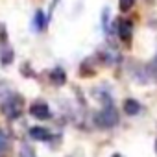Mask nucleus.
Wrapping results in <instances>:
<instances>
[{"instance_id":"nucleus-1","label":"nucleus","mask_w":157,"mask_h":157,"mask_svg":"<svg viewBox=\"0 0 157 157\" xmlns=\"http://www.w3.org/2000/svg\"><path fill=\"white\" fill-rule=\"evenodd\" d=\"M94 124H96L98 128H104V129L115 128V126L118 124V113H117V109H115L113 105L104 107L102 111H98V113L94 115Z\"/></svg>"},{"instance_id":"nucleus-2","label":"nucleus","mask_w":157,"mask_h":157,"mask_svg":"<svg viewBox=\"0 0 157 157\" xmlns=\"http://www.w3.org/2000/svg\"><path fill=\"white\" fill-rule=\"evenodd\" d=\"M22 109H24V100L19 94H11L10 98H6L2 102V113L8 118H11V120L13 118H19L21 113H22Z\"/></svg>"},{"instance_id":"nucleus-3","label":"nucleus","mask_w":157,"mask_h":157,"mask_svg":"<svg viewBox=\"0 0 157 157\" xmlns=\"http://www.w3.org/2000/svg\"><path fill=\"white\" fill-rule=\"evenodd\" d=\"M98 57L102 59V63H105V65H117L118 61H120V54L115 50V48H111V46H104V48H100L98 50Z\"/></svg>"},{"instance_id":"nucleus-4","label":"nucleus","mask_w":157,"mask_h":157,"mask_svg":"<svg viewBox=\"0 0 157 157\" xmlns=\"http://www.w3.org/2000/svg\"><path fill=\"white\" fill-rule=\"evenodd\" d=\"M30 113H32V117L37 118V120H46V118H50V107H48L44 102H35V104H32Z\"/></svg>"},{"instance_id":"nucleus-5","label":"nucleus","mask_w":157,"mask_h":157,"mask_svg":"<svg viewBox=\"0 0 157 157\" xmlns=\"http://www.w3.org/2000/svg\"><path fill=\"white\" fill-rule=\"evenodd\" d=\"M30 137H32L33 140H41V142H44V140H48V139H50V131H48L46 128L35 126V128H32V129H30Z\"/></svg>"},{"instance_id":"nucleus-6","label":"nucleus","mask_w":157,"mask_h":157,"mask_svg":"<svg viewBox=\"0 0 157 157\" xmlns=\"http://www.w3.org/2000/svg\"><path fill=\"white\" fill-rule=\"evenodd\" d=\"M50 80H52L54 85H63V83L67 82V74H65V70H63L61 67H56V68L50 72Z\"/></svg>"},{"instance_id":"nucleus-7","label":"nucleus","mask_w":157,"mask_h":157,"mask_svg":"<svg viewBox=\"0 0 157 157\" xmlns=\"http://www.w3.org/2000/svg\"><path fill=\"white\" fill-rule=\"evenodd\" d=\"M118 35L122 41H129V37H131V22L129 21H118Z\"/></svg>"},{"instance_id":"nucleus-8","label":"nucleus","mask_w":157,"mask_h":157,"mask_svg":"<svg viewBox=\"0 0 157 157\" xmlns=\"http://www.w3.org/2000/svg\"><path fill=\"white\" fill-rule=\"evenodd\" d=\"M140 109H142V107H140V104H139L137 100H131V98H129V100H126V102H124V111H126L129 117L139 115V113H140Z\"/></svg>"},{"instance_id":"nucleus-9","label":"nucleus","mask_w":157,"mask_h":157,"mask_svg":"<svg viewBox=\"0 0 157 157\" xmlns=\"http://www.w3.org/2000/svg\"><path fill=\"white\" fill-rule=\"evenodd\" d=\"M0 61H2V65H10L13 61V50L10 46H4L0 50Z\"/></svg>"},{"instance_id":"nucleus-10","label":"nucleus","mask_w":157,"mask_h":157,"mask_svg":"<svg viewBox=\"0 0 157 157\" xmlns=\"http://www.w3.org/2000/svg\"><path fill=\"white\" fill-rule=\"evenodd\" d=\"M44 26H46L44 15H43V11H37V13H35V19H33V28H35V30H43Z\"/></svg>"},{"instance_id":"nucleus-11","label":"nucleus","mask_w":157,"mask_h":157,"mask_svg":"<svg viewBox=\"0 0 157 157\" xmlns=\"http://www.w3.org/2000/svg\"><path fill=\"white\" fill-rule=\"evenodd\" d=\"M19 157H35V150H33L30 144H22V146H21Z\"/></svg>"},{"instance_id":"nucleus-12","label":"nucleus","mask_w":157,"mask_h":157,"mask_svg":"<svg viewBox=\"0 0 157 157\" xmlns=\"http://www.w3.org/2000/svg\"><path fill=\"white\" fill-rule=\"evenodd\" d=\"M135 2L137 0H118V6H120L122 11H128V10H131L135 6Z\"/></svg>"},{"instance_id":"nucleus-13","label":"nucleus","mask_w":157,"mask_h":157,"mask_svg":"<svg viewBox=\"0 0 157 157\" xmlns=\"http://www.w3.org/2000/svg\"><path fill=\"white\" fill-rule=\"evenodd\" d=\"M6 150H8V139H6V135L2 131H0V155H2Z\"/></svg>"},{"instance_id":"nucleus-14","label":"nucleus","mask_w":157,"mask_h":157,"mask_svg":"<svg viewBox=\"0 0 157 157\" xmlns=\"http://www.w3.org/2000/svg\"><path fill=\"white\" fill-rule=\"evenodd\" d=\"M153 74H157V56H155V59H153V63H151V68H150Z\"/></svg>"},{"instance_id":"nucleus-15","label":"nucleus","mask_w":157,"mask_h":157,"mask_svg":"<svg viewBox=\"0 0 157 157\" xmlns=\"http://www.w3.org/2000/svg\"><path fill=\"white\" fill-rule=\"evenodd\" d=\"M113 157H124V155H120V153H115V155H113Z\"/></svg>"},{"instance_id":"nucleus-16","label":"nucleus","mask_w":157,"mask_h":157,"mask_svg":"<svg viewBox=\"0 0 157 157\" xmlns=\"http://www.w3.org/2000/svg\"><path fill=\"white\" fill-rule=\"evenodd\" d=\"M155 151H157V144H155Z\"/></svg>"}]
</instances>
